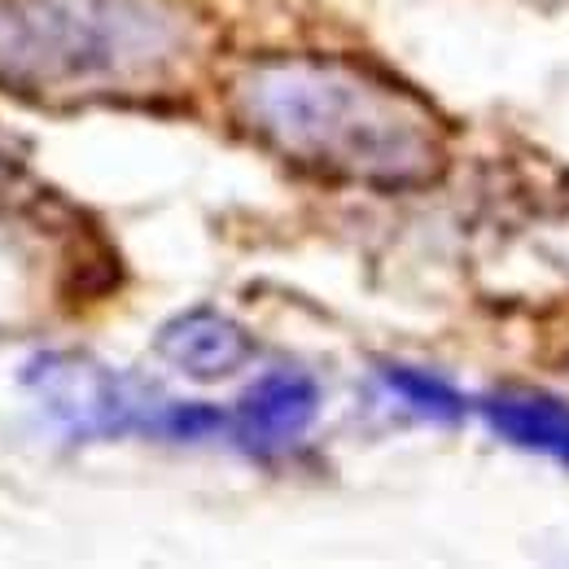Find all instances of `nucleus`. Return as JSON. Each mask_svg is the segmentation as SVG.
I'll use <instances>...</instances> for the list:
<instances>
[{
  "label": "nucleus",
  "mask_w": 569,
  "mask_h": 569,
  "mask_svg": "<svg viewBox=\"0 0 569 569\" xmlns=\"http://www.w3.org/2000/svg\"><path fill=\"white\" fill-rule=\"evenodd\" d=\"M158 356L193 381H223L254 359V338L214 307L184 311L158 329Z\"/></svg>",
  "instance_id": "nucleus-4"
},
{
  "label": "nucleus",
  "mask_w": 569,
  "mask_h": 569,
  "mask_svg": "<svg viewBox=\"0 0 569 569\" xmlns=\"http://www.w3.org/2000/svg\"><path fill=\"white\" fill-rule=\"evenodd\" d=\"M386 386L399 395V399H408L417 412H426V417H460V395L447 386V381H438V377H429V372H417V368H390L386 372Z\"/></svg>",
  "instance_id": "nucleus-7"
},
{
  "label": "nucleus",
  "mask_w": 569,
  "mask_h": 569,
  "mask_svg": "<svg viewBox=\"0 0 569 569\" xmlns=\"http://www.w3.org/2000/svg\"><path fill=\"white\" fill-rule=\"evenodd\" d=\"M184 27L158 0H0V83L97 88L158 79Z\"/></svg>",
  "instance_id": "nucleus-2"
},
{
  "label": "nucleus",
  "mask_w": 569,
  "mask_h": 569,
  "mask_svg": "<svg viewBox=\"0 0 569 569\" xmlns=\"http://www.w3.org/2000/svg\"><path fill=\"white\" fill-rule=\"evenodd\" d=\"M482 412H487V421H491L503 438H512V442H521V447H530V451H548V456H557V460L569 465V408L566 403H557V399H548V395H530V390H508V395H491Z\"/></svg>",
  "instance_id": "nucleus-6"
},
{
  "label": "nucleus",
  "mask_w": 569,
  "mask_h": 569,
  "mask_svg": "<svg viewBox=\"0 0 569 569\" xmlns=\"http://www.w3.org/2000/svg\"><path fill=\"white\" fill-rule=\"evenodd\" d=\"M22 386L71 438H119L132 429H167V412L137 381L88 356H36Z\"/></svg>",
  "instance_id": "nucleus-3"
},
{
  "label": "nucleus",
  "mask_w": 569,
  "mask_h": 569,
  "mask_svg": "<svg viewBox=\"0 0 569 569\" xmlns=\"http://www.w3.org/2000/svg\"><path fill=\"white\" fill-rule=\"evenodd\" d=\"M320 390L302 372H272L254 381L237 403V438L250 451H277L316 421Z\"/></svg>",
  "instance_id": "nucleus-5"
},
{
  "label": "nucleus",
  "mask_w": 569,
  "mask_h": 569,
  "mask_svg": "<svg viewBox=\"0 0 569 569\" xmlns=\"http://www.w3.org/2000/svg\"><path fill=\"white\" fill-rule=\"evenodd\" d=\"M228 101L254 141L325 180L417 189L447 162L438 114L403 83L359 62H254L232 79Z\"/></svg>",
  "instance_id": "nucleus-1"
}]
</instances>
